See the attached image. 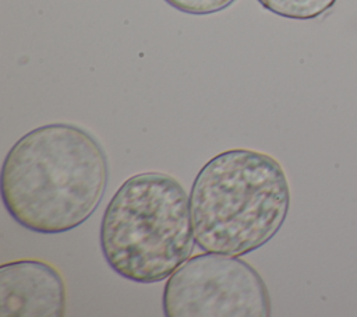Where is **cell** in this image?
<instances>
[{"mask_svg": "<svg viewBox=\"0 0 357 317\" xmlns=\"http://www.w3.org/2000/svg\"><path fill=\"white\" fill-rule=\"evenodd\" d=\"M109 182L100 142L73 123L39 126L18 138L1 165V200L28 230L64 233L99 207Z\"/></svg>", "mask_w": 357, "mask_h": 317, "instance_id": "6da1fadb", "label": "cell"}, {"mask_svg": "<svg viewBox=\"0 0 357 317\" xmlns=\"http://www.w3.org/2000/svg\"><path fill=\"white\" fill-rule=\"evenodd\" d=\"M195 244L202 251L244 256L266 244L290 209V186L280 162L248 148L212 156L190 190Z\"/></svg>", "mask_w": 357, "mask_h": 317, "instance_id": "7a4b0ae2", "label": "cell"}, {"mask_svg": "<svg viewBox=\"0 0 357 317\" xmlns=\"http://www.w3.org/2000/svg\"><path fill=\"white\" fill-rule=\"evenodd\" d=\"M190 197L162 172L124 180L107 202L99 228L100 251L120 277L155 283L167 279L194 250Z\"/></svg>", "mask_w": 357, "mask_h": 317, "instance_id": "3957f363", "label": "cell"}, {"mask_svg": "<svg viewBox=\"0 0 357 317\" xmlns=\"http://www.w3.org/2000/svg\"><path fill=\"white\" fill-rule=\"evenodd\" d=\"M166 317H268L271 296L259 272L237 256L204 251L166 281Z\"/></svg>", "mask_w": 357, "mask_h": 317, "instance_id": "277c9868", "label": "cell"}, {"mask_svg": "<svg viewBox=\"0 0 357 317\" xmlns=\"http://www.w3.org/2000/svg\"><path fill=\"white\" fill-rule=\"evenodd\" d=\"M67 289L60 271L38 258L0 265V317H63Z\"/></svg>", "mask_w": 357, "mask_h": 317, "instance_id": "5b68a950", "label": "cell"}, {"mask_svg": "<svg viewBox=\"0 0 357 317\" xmlns=\"http://www.w3.org/2000/svg\"><path fill=\"white\" fill-rule=\"evenodd\" d=\"M265 10L289 20H314L328 13L337 0H257Z\"/></svg>", "mask_w": 357, "mask_h": 317, "instance_id": "8992f818", "label": "cell"}, {"mask_svg": "<svg viewBox=\"0 0 357 317\" xmlns=\"http://www.w3.org/2000/svg\"><path fill=\"white\" fill-rule=\"evenodd\" d=\"M173 8L192 15H206L219 13L236 0H165Z\"/></svg>", "mask_w": 357, "mask_h": 317, "instance_id": "52a82bcc", "label": "cell"}]
</instances>
